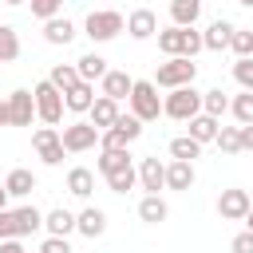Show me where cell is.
I'll use <instances>...</instances> for the list:
<instances>
[{
	"instance_id": "obj_1",
	"label": "cell",
	"mask_w": 253,
	"mask_h": 253,
	"mask_svg": "<svg viewBox=\"0 0 253 253\" xmlns=\"http://www.w3.org/2000/svg\"><path fill=\"white\" fill-rule=\"evenodd\" d=\"M158 47L170 55V59H194L206 43H202V32H194V28H162L158 32Z\"/></svg>"
},
{
	"instance_id": "obj_2",
	"label": "cell",
	"mask_w": 253,
	"mask_h": 253,
	"mask_svg": "<svg viewBox=\"0 0 253 253\" xmlns=\"http://www.w3.org/2000/svg\"><path fill=\"white\" fill-rule=\"evenodd\" d=\"M130 115L138 123H154L162 115V99H158V87L154 79H134V91H130Z\"/></svg>"
},
{
	"instance_id": "obj_3",
	"label": "cell",
	"mask_w": 253,
	"mask_h": 253,
	"mask_svg": "<svg viewBox=\"0 0 253 253\" xmlns=\"http://www.w3.org/2000/svg\"><path fill=\"white\" fill-rule=\"evenodd\" d=\"M194 75H198V63H194V59H166V63H158V71H154V87H170V91L194 87Z\"/></svg>"
},
{
	"instance_id": "obj_4",
	"label": "cell",
	"mask_w": 253,
	"mask_h": 253,
	"mask_svg": "<svg viewBox=\"0 0 253 253\" xmlns=\"http://www.w3.org/2000/svg\"><path fill=\"white\" fill-rule=\"evenodd\" d=\"M162 115L182 119V123L198 119V115H202V91H194V87H178V91H170V95L162 99Z\"/></svg>"
},
{
	"instance_id": "obj_5",
	"label": "cell",
	"mask_w": 253,
	"mask_h": 253,
	"mask_svg": "<svg viewBox=\"0 0 253 253\" xmlns=\"http://www.w3.org/2000/svg\"><path fill=\"white\" fill-rule=\"evenodd\" d=\"M138 134H142V123H138L134 115H119V123H115L111 130H103L99 146H103V150H126V142H134Z\"/></svg>"
},
{
	"instance_id": "obj_6",
	"label": "cell",
	"mask_w": 253,
	"mask_h": 253,
	"mask_svg": "<svg viewBox=\"0 0 253 253\" xmlns=\"http://www.w3.org/2000/svg\"><path fill=\"white\" fill-rule=\"evenodd\" d=\"M123 12H91L87 20H83V28H87V36L95 40V43H107V40H115L119 32H123Z\"/></svg>"
},
{
	"instance_id": "obj_7",
	"label": "cell",
	"mask_w": 253,
	"mask_h": 253,
	"mask_svg": "<svg viewBox=\"0 0 253 253\" xmlns=\"http://www.w3.org/2000/svg\"><path fill=\"white\" fill-rule=\"evenodd\" d=\"M32 95H36V115H40L47 126H55V123L63 119V95H59L47 79H43V83H36V91H32Z\"/></svg>"
},
{
	"instance_id": "obj_8",
	"label": "cell",
	"mask_w": 253,
	"mask_h": 253,
	"mask_svg": "<svg viewBox=\"0 0 253 253\" xmlns=\"http://www.w3.org/2000/svg\"><path fill=\"white\" fill-rule=\"evenodd\" d=\"M59 138H63V150H67V154H83V150H91L103 134H99L91 123H71V126H63Z\"/></svg>"
},
{
	"instance_id": "obj_9",
	"label": "cell",
	"mask_w": 253,
	"mask_h": 253,
	"mask_svg": "<svg viewBox=\"0 0 253 253\" xmlns=\"http://www.w3.org/2000/svg\"><path fill=\"white\" fill-rule=\"evenodd\" d=\"M32 146L40 150V158H43L47 166H59V162H63V154H67V150H63V138H59V130H55V126H40V130L32 134Z\"/></svg>"
},
{
	"instance_id": "obj_10",
	"label": "cell",
	"mask_w": 253,
	"mask_h": 253,
	"mask_svg": "<svg viewBox=\"0 0 253 253\" xmlns=\"http://www.w3.org/2000/svg\"><path fill=\"white\" fill-rule=\"evenodd\" d=\"M249 210H253V198H249L245 190H221V198H217V213H221L225 221H245Z\"/></svg>"
},
{
	"instance_id": "obj_11",
	"label": "cell",
	"mask_w": 253,
	"mask_h": 253,
	"mask_svg": "<svg viewBox=\"0 0 253 253\" xmlns=\"http://www.w3.org/2000/svg\"><path fill=\"white\" fill-rule=\"evenodd\" d=\"M8 111H12V126H32V115H36V95L32 91H12L8 95Z\"/></svg>"
},
{
	"instance_id": "obj_12",
	"label": "cell",
	"mask_w": 253,
	"mask_h": 253,
	"mask_svg": "<svg viewBox=\"0 0 253 253\" xmlns=\"http://www.w3.org/2000/svg\"><path fill=\"white\" fill-rule=\"evenodd\" d=\"M126 32H130L134 40H150V36L158 32V16H154L150 8H134V12L126 16Z\"/></svg>"
},
{
	"instance_id": "obj_13",
	"label": "cell",
	"mask_w": 253,
	"mask_h": 253,
	"mask_svg": "<svg viewBox=\"0 0 253 253\" xmlns=\"http://www.w3.org/2000/svg\"><path fill=\"white\" fill-rule=\"evenodd\" d=\"M119 115H123V111H119V103L99 95V99H95V107H91V126L103 134V130H111V126L119 123Z\"/></svg>"
},
{
	"instance_id": "obj_14",
	"label": "cell",
	"mask_w": 253,
	"mask_h": 253,
	"mask_svg": "<svg viewBox=\"0 0 253 253\" xmlns=\"http://www.w3.org/2000/svg\"><path fill=\"white\" fill-rule=\"evenodd\" d=\"M75 71H79V79H83V83H91V87H95V79L103 83V75H107L111 67H107V59H103V55L87 51V55H79V59H75Z\"/></svg>"
},
{
	"instance_id": "obj_15",
	"label": "cell",
	"mask_w": 253,
	"mask_h": 253,
	"mask_svg": "<svg viewBox=\"0 0 253 253\" xmlns=\"http://www.w3.org/2000/svg\"><path fill=\"white\" fill-rule=\"evenodd\" d=\"M130 91H134V79L126 75V71H107L103 75V99H130Z\"/></svg>"
},
{
	"instance_id": "obj_16",
	"label": "cell",
	"mask_w": 253,
	"mask_h": 253,
	"mask_svg": "<svg viewBox=\"0 0 253 253\" xmlns=\"http://www.w3.org/2000/svg\"><path fill=\"white\" fill-rule=\"evenodd\" d=\"M138 182H142V190L158 194V190L166 186V166H162L158 158H142V162H138Z\"/></svg>"
},
{
	"instance_id": "obj_17",
	"label": "cell",
	"mask_w": 253,
	"mask_h": 253,
	"mask_svg": "<svg viewBox=\"0 0 253 253\" xmlns=\"http://www.w3.org/2000/svg\"><path fill=\"white\" fill-rule=\"evenodd\" d=\"M75 229H79L83 237H103V229H107V213H103L99 206H87V210L75 217Z\"/></svg>"
},
{
	"instance_id": "obj_18",
	"label": "cell",
	"mask_w": 253,
	"mask_h": 253,
	"mask_svg": "<svg viewBox=\"0 0 253 253\" xmlns=\"http://www.w3.org/2000/svg\"><path fill=\"white\" fill-rule=\"evenodd\" d=\"M47 83L59 91V95H67V91H75L83 79H79V71H75V63H55L51 67V75H47Z\"/></svg>"
},
{
	"instance_id": "obj_19",
	"label": "cell",
	"mask_w": 253,
	"mask_h": 253,
	"mask_svg": "<svg viewBox=\"0 0 253 253\" xmlns=\"http://www.w3.org/2000/svg\"><path fill=\"white\" fill-rule=\"evenodd\" d=\"M4 190H8V198H28V194L36 190V174L24 170V166H16V170L4 178Z\"/></svg>"
},
{
	"instance_id": "obj_20",
	"label": "cell",
	"mask_w": 253,
	"mask_h": 253,
	"mask_svg": "<svg viewBox=\"0 0 253 253\" xmlns=\"http://www.w3.org/2000/svg\"><path fill=\"white\" fill-rule=\"evenodd\" d=\"M43 229H47V237H67V233L75 229V213L59 206V210L43 213Z\"/></svg>"
},
{
	"instance_id": "obj_21",
	"label": "cell",
	"mask_w": 253,
	"mask_h": 253,
	"mask_svg": "<svg viewBox=\"0 0 253 253\" xmlns=\"http://www.w3.org/2000/svg\"><path fill=\"white\" fill-rule=\"evenodd\" d=\"M229 36H233V24L213 20V24L202 32V43H206V51H221V47H229Z\"/></svg>"
},
{
	"instance_id": "obj_22",
	"label": "cell",
	"mask_w": 253,
	"mask_h": 253,
	"mask_svg": "<svg viewBox=\"0 0 253 253\" xmlns=\"http://www.w3.org/2000/svg\"><path fill=\"white\" fill-rule=\"evenodd\" d=\"M63 107H67V111H75V115H83V111L91 115V107H95V87H91V83H79L75 91H67V95H63Z\"/></svg>"
},
{
	"instance_id": "obj_23",
	"label": "cell",
	"mask_w": 253,
	"mask_h": 253,
	"mask_svg": "<svg viewBox=\"0 0 253 253\" xmlns=\"http://www.w3.org/2000/svg\"><path fill=\"white\" fill-rule=\"evenodd\" d=\"M43 40H47V43H71V40H75V24H71L67 16H55V20L43 24Z\"/></svg>"
},
{
	"instance_id": "obj_24",
	"label": "cell",
	"mask_w": 253,
	"mask_h": 253,
	"mask_svg": "<svg viewBox=\"0 0 253 253\" xmlns=\"http://www.w3.org/2000/svg\"><path fill=\"white\" fill-rule=\"evenodd\" d=\"M138 217H142V221H150V225H158V221H166V217H170V206H166L158 194H146V198L138 202Z\"/></svg>"
},
{
	"instance_id": "obj_25",
	"label": "cell",
	"mask_w": 253,
	"mask_h": 253,
	"mask_svg": "<svg viewBox=\"0 0 253 253\" xmlns=\"http://www.w3.org/2000/svg\"><path fill=\"white\" fill-rule=\"evenodd\" d=\"M198 12H202L198 0H174V4H170V20H174V28H194Z\"/></svg>"
},
{
	"instance_id": "obj_26",
	"label": "cell",
	"mask_w": 253,
	"mask_h": 253,
	"mask_svg": "<svg viewBox=\"0 0 253 253\" xmlns=\"http://www.w3.org/2000/svg\"><path fill=\"white\" fill-rule=\"evenodd\" d=\"M217 119H210V115H198V119H190V138L202 146V142H217Z\"/></svg>"
},
{
	"instance_id": "obj_27",
	"label": "cell",
	"mask_w": 253,
	"mask_h": 253,
	"mask_svg": "<svg viewBox=\"0 0 253 253\" xmlns=\"http://www.w3.org/2000/svg\"><path fill=\"white\" fill-rule=\"evenodd\" d=\"M166 186L170 190H190L194 186V162H170L166 166Z\"/></svg>"
},
{
	"instance_id": "obj_28",
	"label": "cell",
	"mask_w": 253,
	"mask_h": 253,
	"mask_svg": "<svg viewBox=\"0 0 253 253\" xmlns=\"http://www.w3.org/2000/svg\"><path fill=\"white\" fill-rule=\"evenodd\" d=\"M67 190H71L75 198H91V190H95V174H91L87 166L67 170Z\"/></svg>"
},
{
	"instance_id": "obj_29",
	"label": "cell",
	"mask_w": 253,
	"mask_h": 253,
	"mask_svg": "<svg viewBox=\"0 0 253 253\" xmlns=\"http://www.w3.org/2000/svg\"><path fill=\"white\" fill-rule=\"evenodd\" d=\"M126 166H134L126 150H103V154H99V170H103V178H111V174H119V170H126Z\"/></svg>"
},
{
	"instance_id": "obj_30",
	"label": "cell",
	"mask_w": 253,
	"mask_h": 253,
	"mask_svg": "<svg viewBox=\"0 0 253 253\" xmlns=\"http://www.w3.org/2000/svg\"><path fill=\"white\" fill-rule=\"evenodd\" d=\"M20 59V36L12 24H0V63H12Z\"/></svg>"
},
{
	"instance_id": "obj_31",
	"label": "cell",
	"mask_w": 253,
	"mask_h": 253,
	"mask_svg": "<svg viewBox=\"0 0 253 253\" xmlns=\"http://www.w3.org/2000/svg\"><path fill=\"white\" fill-rule=\"evenodd\" d=\"M225 111H229V99H225V91H221V87H213V91H206V95H202V115L221 119Z\"/></svg>"
},
{
	"instance_id": "obj_32",
	"label": "cell",
	"mask_w": 253,
	"mask_h": 253,
	"mask_svg": "<svg viewBox=\"0 0 253 253\" xmlns=\"http://www.w3.org/2000/svg\"><path fill=\"white\" fill-rule=\"evenodd\" d=\"M229 111H233V119H237L241 126H253V95H249V91L233 95V99H229Z\"/></svg>"
},
{
	"instance_id": "obj_33",
	"label": "cell",
	"mask_w": 253,
	"mask_h": 253,
	"mask_svg": "<svg viewBox=\"0 0 253 253\" xmlns=\"http://www.w3.org/2000/svg\"><path fill=\"white\" fill-rule=\"evenodd\" d=\"M170 154H174V162H194V158L202 154V146H198L190 134H182V138H174V142H170Z\"/></svg>"
},
{
	"instance_id": "obj_34",
	"label": "cell",
	"mask_w": 253,
	"mask_h": 253,
	"mask_svg": "<svg viewBox=\"0 0 253 253\" xmlns=\"http://www.w3.org/2000/svg\"><path fill=\"white\" fill-rule=\"evenodd\" d=\"M16 221H20V237H24V233H36V229L43 225V213H40L36 206H20V210H16Z\"/></svg>"
},
{
	"instance_id": "obj_35",
	"label": "cell",
	"mask_w": 253,
	"mask_h": 253,
	"mask_svg": "<svg viewBox=\"0 0 253 253\" xmlns=\"http://www.w3.org/2000/svg\"><path fill=\"white\" fill-rule=\"evenodd\" d=\"M134 182H138V170H134V166H126V170H119V174H111V178H107V186H111L115 194L134 190Z\"/></svg>"
},
{
	"instance_id": "obj_36",
	"label": "cell",
	"mask_w": 253,
	"mask_h": 253,
	"mask_svg": "<svg viewBox=\"0 0 253 253\" xmlns=\"http://www.w3.org/2000/svg\"><path fill=\"white\" fill-rule=\"evenodd\" d=\"M229 47L237 51V59H253V32H241V28H233V36H229Z\"/></svg>"
},
{
	"instance_id": "obj_37",
	"label": "cell",
	"mask_w": 253,
	"mask_h": 253,
	"mask_svg": "<svg viewBox=\"0 0 253 253\" xmlns=\"http://www.w3.org/2000/svg\"><path fill=\"white\" fill-rule=\"evenodd\" d=\"M217 146H221L225 154H237V150H241V126H221V130H217Z\"/></svg>"
},
{
	"instance_id": "obj_38",
	"label": "cell",
	"mask_w": 253,
	"mask_h": 253,
	"mask_svg": "<svg viewBox=\"0 0 253 253\" xmlns=\"http://www.w3.org/2000/svg\"><path fill=\"white\" fill-rule=\"evenodd\" d=\"M0 241H20V221H16V210H4V213H0Z\"/></svg>"
},
{
	"instance_id": "obj_39",
	"label": "cell",
	"mask_w": 253,
	"mask_h": 253,
	"mask_svg": "<svg viewBox=\"0 0 253 253\" xmlns=\"http://www.w3.org/2000/svg\"><path fill=\"white\" fill-rule=\"evenodd\" d=\"M233 79L253 95V59H237V63H233Z\"/></svg>"
},
{
	"instance_id": "obj_40",
	"label": "cell",
	"mask_w": 253,
	"mask_h": 253,
	"mask_svg": "<svg viewBox=\"0 0 253 253\" xmlns=\"http://www.w3.org/2000/svg\"><path fill=\"white\" fill-rule=\"evenodd\" d=\"M32 16H40L43 24L55 20V16H59V0H36V4H32Z\"/></svg>"
},
{
	"instance_id": "obj_41",
	"label": "cell",
	"mask_w": 253,
	"mask_h": 253,
	"mask_svg": "<svg viewBox=\"0 0 253 253\" xmlns=\"http://www.w3.org/2000/svg\"><path fill=\"white\" fill-rule=\"evenodd\" d=\"M229 249H233V253H253V233H249V229L237 233V237L229 241Z\"/></svg>"
},
{
	"instance_id": "obj_42",
	"label": "cell",
	"mask_w": 253,
	"mask_h": 253,
	"mask_svg": "<svg viewBox=\"0 0 253 253\" xmlns=\"http://www.w3.org/2000/svg\"><path fill=\"white\" fill-rule=\"evenodd\" d=\"M40 253H71V245H67V237H47L40 245Z\"/></svg>"
},
{
	"instance_id": "obj_43",
	"label": "cell",
	"mask_w": 253,
	"mask_h": 253,
	"mask_svg": "<svg viewBox=\"0 0 253 253\" xmlns=\"http://www.w3.org/2000/svg\"><path fill=\"white\" fill-rule=\"evenodd\" d=\"M241 150H253V126H241Z\"/></svg>"
},
{
	"instance_id": "obj_44",
	"label": "cell",
	"mask_w": 253,
	"mask_h": 253,
	"mask_svg": "<svg viewBox=\"0 0 253 253\" xmlns=\"http://www.w3.org/2000/svg\"><path fill=\"white\" fill-rule=\"evenodd\" d=\"M0 126H12V111H8V99H0Z\"/></svg>"
},
{
	"instance_id": "obj_45",
	"label": "cell",
	"mask_w": 253,
	"mask_h": 253,
	"mask_svg": "<svg viewBox=\"0 0 253 253\" xmlns=\"http://www.w3.org/2000/svg\"><path fill=\"white\" fill-rule=\"evenodd\" d=\"M0 253H28L20 241H0Z\"/></svg>"
},
{
	"instance_id": "obj_46",
	"label": "cell",
	"mask_w": 253,
	"mask_h": 253,
	"mask_svg": "<svg viewBox=\"0 0 253 253\" xmlns=\"http://www.w3.org/2000/svg\"><path fill=\"white\" fill-rule=\"evenodd\" d=\"M4 210H8V190L0 186V213H4Z\"/></svg>"
},
{
	"instance_id": "obj_47",
	"label": "cell",
	"mask_w": 253,
	"mask_h": 253,
	"mask_svg": "<svg viewBox=\"0 0 253 253\" xmlns=\"http://www.w3.org/2000/svg\"><path fill=\"white\" fill-rule=\"evenodd\" d=\"M245 225H249V233H253V210H249V217H245Z\"/></svg>"
}]
</instances>
